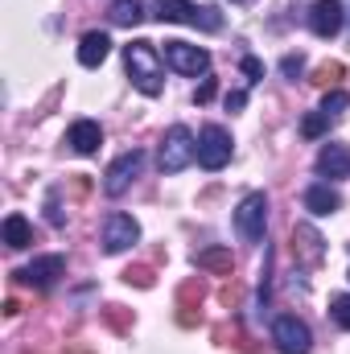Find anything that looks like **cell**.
Here are the masks:
<instances>
[{
  "label": "cell",
  "mask_w": 350,
  "mask_h": 354,
  "mask_svg": "<svg viewBox=\"0 0 350 354\" xmlns=\"http://www.w3.org/2000/svg\"><path fill=\"white\" fill-rule=\"evenodd\" d=\"M62 272H66V260H62V256H37L33 264H25L17 276H21V284H29V288H54Z\"/></svg>",
  "instance_id": "obj_10"
},
{
  "label": "cell",
  "mask_w": 350,
  "mask_h": 354,
  "mask_svg": "<svg viewBox=\"0 0 350 354\" xmlns=\"http://www.w3.org/2000/svg\"><path fill=\"white\" fill-rule=\"evenodd\" d=\"M347 107H350L347 91H326V99H322V111H326V115H338V111H347Z\"/></svg>",
  "instance_id": "obj_21"
},
{
  "label": "cell",
  "mask_w": 350,
  "mask_h": 354,
  "mask_svg": "<svg viewBox=\"0 0 350 354\" xmlns=\"http://www.w3.org/2000/svg\"><path fill=\"white\" fill-rule=\"evenodd\" d=\"M280 71H284V79H301V71H305V58H301V54H288V58L280 62Z\"/></svg>",
  "instance_id": "obj_23"
},
{
  "label": "cell",
  "mask_w": 350,
  "mask_h": 354,
  "mask_svg": "<svg viewBox=\"0 0 350 354\" xmlns=\"http://www.w3.org/2000/svg\"><path fill=\"white\" fill-rule=\"evenodd\" d=\"M330 313H334V322H338L342 330H350V292H338V297L330 301Z\"/></svg>",
  "instance_id": "obj_22"
},
{
  "label": "cell",
  "mask_w": 350,
  "mask_h": 354,
  "mask_svg": "<svg viewBox=\"0 0 350 354\" xmlns=\"http://www.w3.org/2000/svg\"><path fill=\"white\" fill-rule=\"evenodd\" d=\"M334 79H342V62H334V66H322V71H317V83H334Z\"/></svg>",
  "instance_id": "obj_25"
},
{
  "label": "cell",
  "mask_w": 350,
  "mask_h": 354,
  "mask_svg": "<svg viewBox=\"0 0 350 354\" xmlns=\"http://www.w3.org/2000/svg\"><path fill=\"white\" fill-rule=\"evenodd\" d=\"M140 169H145V153H140V149L120 153V157L107 165V174H103V194H107V198H120V194L140 177Z\"/></svg>",
  "instance_id": "obj_4"
},
{
  "label": "cell",
  "mask_w": 350,
  "mask_h": 354,
  "mask_svg": "<svg viewBox=\"0 0 350 354\" xmlns=\"http://www.w3.org/2000/svg\"><path fill=\"white\" fill-rule=\"evenodd\" d=\"M124 280H128V284H132V280H136V284H153V276H149V268H136V272L128 268V272H124Z\"/></svg>",
  "instance_id": "obj_26"
},
{
  "label": "cell",
  "mask_w": 350,
  "mask_h": 354,
  "mask_svg": "<svg viewBox=\"0 0 350 354\" xmlns=\"http://www.w3.org/2000/svg\"><path fill=\"white\" fill-rule=\"evenodd\" d=\"M66 145H71L79 157H95L99 145H103V128H99L95 120H75L71 132H66Z\"/></svg>",
  "instance_id": "obj_12"
},
{
  "label": "cell",
  "mask_w": 350,
  "mask_h": 354,
  "mask_svg": "<svg viewBox=\"0 0 350 354\" xmlns=\"http://www.w3.org/2000/svg\"><path fill=\"white\" fill-rule=\"evenodd\" d=\"M124 66H128V79L140 95H161L165 91V71H161V58H157L153 41L124 46Z\"/></svg>",
  "instance_id": "obj_1"
},
{
  "label": "cell",
  "mask_w": 350,
  "mask_h": 354,
  "mask_svg": "<svg viewBox=\"0 0 350 354\" xmlns=\"http://www.w3.org/2000/svg\"><path fill=\"white\" fill-rule=\"evenodd\" d=\"M317 174L322 177H350V149L347 145H326L317 153Z\"/></svg>",
  "instance_id": "obj_13"
},
{
  "label": "cell",
  "mask_w": 350,
  "mask_h": 354,
  "mask_svg": "<svg viewBox=\"0 0 350 354\" xmlns=\"http://www.w3.org/2000/svg\"><path fill=\"white\" fill-rule=\"evenodd\" d=\"M107 54H111V37H107V33H99V29L83 33V41H79V62H83V66L95 71Z\"/></svg>",
  "instance_id": "obj_15"
},
{
  "label": "cell",
  "mask_w": 350,
  "mask_h": 354,
  "mask_svg": "<svg viewBox=\"0 0 350 354\" xmlns=\"http://www.w3.org/2000/svg\"><path fill=\"white\" fill-rule=\"evenodd\" d=\"M111 21L116 25H140L145 21V0H111Z\"/></svg>",
  "instance_id": "obj_18"
},
{
  "label": "cell",
  "mask_w": 350,
  "mask_h": 354,
  "mask_svg": "<svg viewBox=\"0 0 350 354\" xmlns=\"http://www.w3.org/2000/svg\"><path fill=\"white\" fill-rule=\"evenodd\" d=\"M227 161H231V136H227V128L206 124L198 132V165L202 169H223Z\"/></svg>",
  "instance_id": "obj_7"
},
{
  "label": "cell",
  "mask_w": 350,
  "mask_h": 354,
  "mask_svg": "<svg viewBox=\"0 0 350 354\" xmlns=\"http://www.w3.org/2000/svg\"><path fill=\"white\" fill-rule=\"evenodd\" d=\"M330 120H334V115H326L322 107H317V111H309V115L301 120V136H305V140H317V136H326V132H330Z\"/></svg>",
  "instance_id": "obj_20"
},
{
  "label": "cell",
  "mask_w": 350,
  "mask_h": 354,
  "mask_svg": "<svg viewBox=\"0 0 350 354\" xmlns=\"http://www.w3.org/2000/svg\"><path fill=\"white\" fill-rule=\"evenodd\" d=\"M342 17H347V8H342L338 0H317V4L309 8V29H313L317 37H334V33L342 29Z\"/></svg>",
  "instance_id": "obj_11"
},
{
  "label": "cell",
  "mask_w": 350,
  "mask_h": 354,
  "mask_svg": "<svg viewBox=\"0 0 350 354\" xmlns=\"http://www.w3.org/2000/svg\"><path fill=\"white\" fill-rule=\"evenodd\" d=\"M140 239V223L132 218V214H107V223H103V252L107 256H120V252H128L132 243Z\"/></svg>",
  "instance_id": "obj_9"
},
{
  "label": "cell",
  "mask_w": 350,
  "mask_h": 354,
  "mask_svg": "<svg viewBox=\"0 0 350 354\" xmlns=\"http://www.w3.org/2000/svg\"><path fill=\"white\" fill-rule=\"evenodd\" d=\"M46 218H50L54 227H62V210H58V198H50V202H46Z\"/></svg>",
  "instance_id": "obj_28"
},
{
  "label": "cell",
  "mask_w": 350,
  "mask_h": 354,
  "mask_svg": "<svg viewBox=\"0 0 350 354\" xmlns=\"http://www.w3.org/2000/svg\"><path fill=\"white\" fill-rule=\"evenodd\" d=\"M153 17L157 21H169V25H194V29H206V33H219L223 29V12L219 8L190 4V0H153Z\"/></svg>",
  "instance_id": "obj_2"
},
{
  "label": "cell",
  "mask_w": 350,
  "mask_h": 354,
  "mask_svg": "<svg viewBox=\"0 0 350 354\" xmlns=\"http://www.w3.org/2000/svg\"><path fill=\"white\" fill-rule=\"evenodd\" d=\"M231 4H252V0H231Z\"/></svg>",
  "instance_id": "obj_30"
},
{
  "label": "cell",
  "mask_w": 350,
  "mask_h": 354,
  "mask_svg": "<svg viewBox=\"0 0 350 354\" xmlns=\"http://www.w3.org/2000/svg\"><path fill=\"white\" fill-rule=\"evenodd\" d=\"M194 99H198V103H206V99H214V79H206L202 87L194 91Z\"/></svg>",
  "instance_id": "obj_29"
},
{
  "label": "cell",
  "mask_w": 350,
  "mask_h": 354,
  "mask_svg": "<svg viewBox=\"0 0 350 354\" xmlns=\"http://www.w3.org/2000/svg\"><path fill=\"white\" fill-rule=\"evenodd\" d=\"M194 157H198V140H194V132H190L185 124H174V128L165 132V140H161V157H157L161 174H181Z\"/></svg>",
  "instance_id": "obj_3"
},
{
  "label": "cell",
  "mask_w": 350,
  "mask_h": 354,
  "mask_svg": "<svg viewBox=\"0 0 350 354\" xmlns=\"http://www.w3.org/2000/svg\"><path fill=\"white\" fill-rule=\"evenodd\" d=\"M243 103H248V91H231L227 95V111H239Z\"/></svg>",
  "instance_id": "obj_27"
},
{
  "label": "cell",
  "mask_w": 350,
  "mask_h": 354,
  "mask_svg": "<svg viewBox=\"0 0 350 354\" xmlns=\"http://www.w3.org/2000/svg\"><path fill=\"white\" fill-rule=\"evenodd\" d=\"M338 206H342V198H338L326 181H317V185H309V189H305V210H309V214L326 218V214H334Z\"/></svg>",
  "instance_id": "obj_14"
},
{
  "label": "cell",
  "mask_w": 350,
  "mask_h": 354,
  "mask_svg": "<svg viewBox=\"0 0 350 354\" xmlns=\"http://www.w3.org/2000/svg\"><path fill=\"white\" fill-rule=\"evenodd\" d=\"M235 231H239L248 243H260L264 239V231H268V198H264L260 189L239 202V210H235Z\"/></svg>",
  "instance_id": "obj_5"
},
{
  "label": "cell",
  "mask_w": 350,
  "mask_h": 354,
  "mask_svg": "<svg viewBox=\"0 0 350 354\" xmlns=\"http://www.w3.org/2000/svg\"><path fill=\"white\" fill-rule=\"evenodd\" d=\"M272 342H276V351H280V354H309L313 334H309V326H305L301 317L284 313V317H276V322H272Z\"/></svg>",
  "instance_id": "obj_6"
},
{
  "label": "cell",
  "mask_w": 350,
  "mask_h": 354,
  "mask_svg": "<svg viewBox=\"0 0 350 354\" xmlns=\"http://www.w3.org/2000/svg\"><path fill=\"white\" fill-rule=\"evenodd\" d=\"M243 75H248L252 83H256V79H264V62H260V58H243Z\"/></svg>",
  "instance_id": "obj_24"
},
{
  "label": "cell",
  "mask_w": 350,
  "mask_h": 354,
  "mask_svg": "<svg viewBox=\"0 0 350 354\" xmlns=\"http://www.w3.org/2000/svg\"><path fill=\"white\" fill-rule=\"evenodd\" d=\"M165 66L177 71V75L198 79V75L210 71V54L202 46H190V41H165Z\"/></svg>",
  "instance_id": "obj_8"
},
{
  "label": "cell",
  "mask_w": 350,
  "mask_h": 354,
  "mask_svg": "<svg viewBox=\"0 0 350 354\" xmlns=\"http://www.w3.org/2000/svg\"><path fill=\"white\" fill-rule=\"evenodd\" d=\"M0 235H4V243H8L12 252H21V248H29V243H33V227H29V218H25V214H8V218H4V227H0Z\"/></svg>",
  "instance_id": "obj_17"
},
{
  "label": "cell",
  "mask_w": 350,
  "mask_h": 354,
  "mask_svg": "<svg viewBox=\"0 0 350 354\" xmlns=\"http://www.w3.org/2000/svg\"><path fill=\"white\" fill-rule=\"evenodd\" d=\"M293 243L305 252V260H309V264L322 256V235H317L313 227H293Z\"/></svg>",
  "instance_id": "obj_19"
},
{
  "label": "cell",
  "mask_w": 350,
  "mask_h": 354,
  "mask_svg": "<svg viewBox=\"0 0 350 354\" xmlns=\"http://www.w3.org/2000/svg\"><path fill=\"white\" fill-rule=\"evenodd\" d=\"M194 264L202 272H214V276H231L235 256H231V248H202V252H194Z\"/></svg>",
  "instance_id": "obj_16"
}]
</instances>
